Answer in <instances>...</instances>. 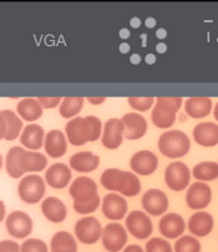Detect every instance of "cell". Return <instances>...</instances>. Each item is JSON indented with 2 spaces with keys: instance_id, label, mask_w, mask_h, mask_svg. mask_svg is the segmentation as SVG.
<instances>
[{
  "instance_id": "obj_37",
  "label": "cell",
  "mask_w": 218,
  "mask_h": 252,
  "mask_svg": "<svg viewBox=\"0 0 218 252\" xmlns=\"http://www.w3.org/2000/svg\"><path fill=\"white\" fill-rule=\"evenodd\" d=\"M145 252H173V249L167 240L161 237H152L146 244Z\"/></svg>"
},
{
  "instance_id": "obj_34",
  "label": "cell",
  "mask_w": 218,
  "mask_h": 252,
  "mask_svg": "<svg viewBox=\"0 0 218 252\" xmlns=\"http://www.w3.org/2000/svg\"><path fill=\"white\" fill-rule=\"evenodd\" d=\"M173 250L175 252H201V242L196 236L183 235L175 242Z\"/></svg>"
},
{
  "instance_id": "obj_29",
  "label": "cell",
  "mask_w": 218,
  "mask_h": 252,
  "mask_svg": "<svg viewBox=\"0 0 218 252\" xmlns=\"http://www.w3.org/2000/svg\"><path fill=\"white\" fill-rule=\"evenodd\" d=\"M16 111L23 120L31 123V121H36L43 116L44 107L38 99L27 97V99L20 100L18 106H16Z\"/></svg>"
},
{
  "instance_id": "obj_35",
  "label": "cell",
  "mask_w": 218,
  "mask_h": 252,
  "mask_svg": "<svg viewBox=\"0 0 218 252\" xmlns=\"http://www.w3.org/2000/svg\"><path fill=\"white\" fill-rule=\"evenodd\" d=\"M87 125V132H89V141L94 142L99 140L100 136H103V123L99 118L94 115L85 116Z\"/></svg>"
},
{
  "instance_id": "obj_1",
  "label": "cell",
  "mask_w": 218,
  "mask_h": 252,
  "mask_svg": "<svg viewBox=\"0 0 218 252\" xmlns=\"http://www.w3.org/2000/svg\"><path fill=\"white\" fill-rule=\"evenodd\" d=\"M183 104L180 96H160L156 99L151 120L159 129H168L175 124L178 110Z\"/></svg>"
},
{
  "instance_id": "obj_32",
  "label": "cell",
  "mask_w": 218,
  "mask_h": 252,
  "mask_svg": "<svg viewBox=\"0 0 218 252\" xmlns=\"http://www.w3.org/2000/svg\"><path fill=\"white\" fill-rule=\"evenodd\" d=\"M192 176L201 183L213 181L218 179V162L216 161H203L192 169Z\"/></svg>"
},
{
  "instance_id": "obj_8",
  "label": "cell",
  "mask_w": 218,
  "mask_h": 252,
  "mask_svg": "<svg viewBox=\"0 0 218 252\" xmlns=\"http://www.w3.org/2000/svg\"><path fill=\"white\" fill-rule=\"evenodd\" d=\"M5 226L8 232L15 239H25L32 231V219L29 214L24 211L10 212L5 220Z\"/></svg>"
},
{
  "instance_id": "obj_42",
  "label": "cell",
  "mask_w": 218,
  "mask_h": 252,
  "mask_svg": "<svg viewBox=\"0 0 218 252\" xmlns=\"http://www.w3.org/2000/svg\"><path fill=\"white\" fill-rule=\"evenodd\" d=\"M0 252H22V246L13 240H3L0 244Z\"/></svg>"
},
{
  "instance_id": "obj_6",
  "label": "cell",
  "mask_w": 218,
  "mask_h": 252,
  "mask_svg": "<svg viewBox=\"0 0 218 252\" xmlns=\"http://www.w3.org/2000/svg\"><path fill=\"white\" fill-rule=\"evenodd\" d=\"M126 230L132 236L138 240H146L151 236L154 231L152 221L148 218V215L138 210H134L130 214H127L126 220H125Z\"/></svg>"
},
{
  "instance_id": "obj_18",
  "label": "cell",
  "mask_w": 218,
  "mask_h": 252,
  "mask_svg": "<svg viewBox=\"0 0 218 252\" xmlns=\"http://www.w3.org/2000/svg\"><path fill=\"white\" fill-rule=\"evenodd\" d=\"M65 135L68 137L69 144L74 146H81L89 142V132L85 118L76 116L71 119L65 126Z\"/></svg>"
},
{
  "instance_id": "obj_3",
  "label": "cell",
  "mask_w": 218,
  "mask_h": 252,
  "mask_svg": "<svg viewBox=\"0 0 218 252\" xmlns=\"http://www.w3.org/2000/svg\"><path fill=\"white\" fill-rule=\"evenodd\" d=\"M46 192V183L40 175L30 174L23 177L18 185V193L22 201L29 205L41 201Z\"/></svg>"
},
{
  "instance_id": "obj_5",
  "label": "cell",
  "mask_w": 218,
  "mask_h": 252,
  "mask_svg": "<svg viewBox=\"0 0 218 252\" xmlns=\"http://www.w3.org/2000/svg\"><path fill=\"white\" fill-rule=\"evenodd\" d=\"M75 236L81 244L94 245L103 236L101 222L94 216H85L75 223Z\"/></svg>"
},
{
  "instance_id": "obj_24",
  "label": "cell",
  "mask_w": 218,
  "mask_h": 252,
  "mask_svg": "<svg viewBox=\"0 0 218 252\" xmlns=\"http://www.w3.org/2000/svg\"><path fill=\"white\" fill-rule=\"evenodd\" d=\"M215 226V220L211 214L206 211H197L189 220L190 232L196 237H205L210 235Z\"/></svg>"
},
{
  "instance_id": "obj_2",
  "label": "cell",
  "mask_w": 218,
  "mask_h": 252,
  "mask_svg": "<svg viewBox=\"0 0 218 252\" xmlns=\"http://www.w3.org/2000/svg\"><path fill=\"white\" fill-rule=\"evenodd\" d=\"M159 150L166 158H180L190 153L191 140L181 130H168L159 137Z\"/></svg>"
},
{
  "instance_id": "obj_47",
  "label": "cell",
  "mask_w": 218,
  "mask_h": 252,
  "mask_svg": "<svg viewBox=\"0 0 218 252\" xmlns=\"http://www.w3.org/2000/svg\"><path fill=\"white\" fill-rule=\"evenodd\" d=\"M52 252H69V251H52Z\"/></svg>"
},
{
  "instance_id": "obj_33",
  "label": "cell",
  "mask_w": 218,
  "mask_h": 252,
  "mask_svg": "<svg viewBox=\"0 0 218 252\" xmlns=\"http://www.w3.org/2000/svg\"><path fill=\"white\" fill-rule=\"evenodd\" d=\"M83 102H85V99L82 96L64 97L59 107L60 115L65 119H74L81 111Z\"/></svg>"
},
{
  "instance_id": "obj_43",
  "label": "cell",
  "mask_w": 218,
  "mask_h": 252,
  "mask_svg": "<svg viewBox=\"0 0 218 252\" xmlns=\"http://www.w3.org/2000/svg\"><path fill=\"white\" fill-rule=\"evenodd\" d=\"M122 252H145V250L138 245H129V246L125 247Z\"/></svg>"
},
{
  "instance_id": "obj_38",
  "label": "cell",
  "mask_w": 218,
  "mask_h": 252,
  "mask_svg": "<svg viewBox=\"0 0 218 252\" xmlns=\"http://www.w3.org/2000/svg\"><path fill=\"white\" fill-rule=\"evenodd\" d=\"M130 106L137 111H147L155 104V97L152 96H131L127 99Z\"/></svg>"
},
{
  "instance_id": "obj_9",
  "label": "cell",
  "mask_w": 218,
  "mask_h": 252,
  "mask_svg": "<svg viewBox=\"0 0 218 252\" xmlns=\"http://www.w3.org/2000/svg\"><path fill=\"white\" fill-rule=\"evenodd\" d=\"M141 204H142L146 214L152 215V216H160V215L166 214L168 206H170V200L162 190L150 189L143 193Z\"/></svg>"
},
{
  "instance_id": "obj_46",
  "label": "cell",
  "mask_w": 218,
  "mask_h": 252,
  "mask_svg": "<svg viewBox=\"0 0 218 252\" xmlns=\"http://www.w3.org/2000/svg\"><path fill=\"white\" fill-rule=\"evenodd\" d=\"M213 115H215V119L218 121V102L216 104L215 109H213Z\"/></svg>"
},
{
  "instance_id": "obj_20",
  "label": "cell",
  "mask_w": 218,
  "mask_h": 252,
  "mask_svg": "<svg viewBox=\"0 0 218 252\" xmlns=\"http://www.w3.org/2000/svg\"><path fill=\"white\" fill-rule=\"evenodd\" d=\"M192 134L194 141L203 148H213L218 145V124L210 121L197 124Z\"/></svg>"
},
{
  "instance_id": "obj_13",
  "label": "cell",
  "mask_w": 218,
  "mask_h": 252,
  "mask_svg": "<svg viewBox=\"0 0 218 252\" xmlns=\"http://www.w3.org/2000/svg\"><path fill=\"white\" fill-rule=\"evenodd\" d=\"M130 166L135 174L148 176L154 174L159 167V158L152 151L140 150L131 156Z\"/></svg>"
},
{
  "instance_id": "obj_40",
  "label": "cell",
  "mask_w": 218,
  "mask_h": 252,
  "mask_svg": "<svg viewBox=\"0 0 218 252\" xmlns=\"http://www.w3.org/2000/svg\"><path fill=\"white\" fill-rule=\"evenodd\" d=\"M22 252H49V247L40 239H27L22 244Z\"/></svg>"
},
{
  "instance_id": "obj_14",
  "label": "cell",
  "mask_w": 218,
  "mask_h": 252,
  "mask_svg": "<svg viewBox=\"0 0 218 252\" xmlns=\"http://www.w3.org/2000/svg\"><path fill=\"white\" fill-rule=\"evenodd\" d=\"M103 212L111 221L122 220L127 215V201L125 196L117 192L108 193L101 202Z\"/></svg>"
},
{
  "instance_id": "obj_25",
  "label": "cell",
  "mask_w": 218,
  "mask_h": 252,
  "mask_svg": "<svg viewBox=\"0 0 218 252\" xmlns=\"http://www.w3.org/2000/svg\"><path fill=\"white\" fill-rule=\"evenodd\" d=\"M41 212L48 219L54 223H60L68 216V209L64 202L55 196H49L41 202Z\"/></svg>"
},
{
  "instance_id": "obj_23",
  "label": "cell",
  "mask_w": 218,
  "mask_h": 252,
  "mask_svg": "<svg viewBox=\"0 0 218 252\" xmlns=\"http://www.w3.org/2000/svg\"><path fill=\"white\" fill-rule=\"evenodd\" d=\"M130 171L111 167V169H106L101 174L100 181H101V184H103V186L106 190L111 191V192L121 193L127 183Z\"/></svg>"
},
{
  "instance_id": "obj_11",
  "label": "cell",
  "mask_w": 218,
  "mask_h": 252,
  "mask_svg": "<svg viewBox=\"0 0 218 252\" xmlns=\"http://www.w3.org/2000/svg\"><path fill=\"white\" fill-rule=\"evenodd\" d=\"M125 137V126L121 119H109L104 125L101 142L109 150H116L122 144Z\"/></svg>"
},
{
  "instance_id": "obj_16",
  "label": "cell",
  "mask_w": 218,
  "mask_h": 252,
  "mask_svg": "<svg viewBox=\"0 0 218 252\" xmlns=\"http://www.w3.org/2000/svg\"><path fill=\"white\" fill-rule=\"evenodd\" d=\"M159 230L164 237L168 240H175L182 236L186 230V222L181 215L176 212L164 214L159 223Z\"/></svg>"
},
{
  "instance_id": "obj_15",
  "label": "cell",
  "mask_w": 218,
  "mask_h": 252,
  "mask_svg": "<svg viewBox=\"0 0 218 252\" xmlns=\"http://www.w3.org/2000/svg\"><path fill=\"white\" fill-rule=\"evenodd\" d=\"M23 120L13 110H1L0 113V137L13 141L22 135Z\"/></svg>"
},
{
  "instance_id": "obj_7",
  "label": "cell",
  "mask_w": 218,
  "mask_h": 252,
  "mask_svg": "<svg viewBox=\"0 0 218 252\" xmlns=\"http://www.w3.org/2000/svg\"><path fill=\"white\" fill-rule=\"evenodd\" d=\"M101 240L106 251L119 252L127 244V230L121 223H108L104 227Z\"/></svg>"
},
{
  "instance_id": "obj_4",
  "label": "cell",
  "mask_w": 218,
  "mask_h": 252,
  "mask_svg": "<svg viewBox=\"0 0 218 252\" xmlns=\"http://www.w3.org/2000/svg\"><path fill=\"white\" fill-rule=\"evenodd\" d=\"M191 170L182 161H173L164 170V183L172 191H183L190 186Z\"/></svg>"
},
{
  "instance_id": "obj_41",
  "label": "cell",
  "mask_w": 218,
  "mask_h": 252,
  "mask_svg": "<svg viewBox=\"0 0 218 252\" xmlns=\"http://www.w3.org/2000/svg\"><path fill=\"white\" fill-rule=\"evenodd\" d=\"M38 100L40 104L43 105L44 109H54V107L59 106L61 104L62 97L61 96H39Z\"/></svg>"
},
{
  "instance_id": "obj_22",
  "label": "cell",
  "mask_w": 218,
  "mask_h": 252,
  "mask_svg": "<svg viewBox=\"0 0 218 252\" xmlns=\"http://www.w3.org/2000/svg\"><path fill=\"white\" fill-rule=\"evenodd\" d=\"M45 131L43 126L39 124H29L25 126L20 135V142L24 148H27L30 151L40 150L41 146L45 144Z\"/></svg>"
},
{
  "instance_id": "obj_12",
  "label": "cell",
  "mask_w": 218,
  "mask_h": 252,
  "mask_svg": "<svg viewBox=\"0 0 218 252\" xmlns=\"http://www.w3.org/2000/svg\"><path fill=\"white\" fill-rule=\"evenodd\" d=\"M70 196L74 202L90 201L99 196L97 193V184L89 176H79L70 184L69 189Z\"/></svg>"
},
{
  "instance_id": "obj_21",
  "label": "cell",
  "mask_w": 218,
  "mask_h": 252,
  "mask_svg": "<svg viewBox=\"0 0 218 252\" xmlns=\"http://www.w3.org/2000/svg\"><path fill=\"white\" fill-rule=\"evenodd\" d=\"M44 148L50 158H61L68 151V137L60 130H50L45 136Z\"/></svg>"
},
{
  "instance_id": "obj_31",
  "label": "cell",
  "mask_w": 218,
  "mask_h": 252,
  "mask_svg": "<svg viewBox=\"0 0 218 252\" xmlns=\"http://www.w3.org/2000/svg\"><path fill=\"white\" fill-rule=\"evenodd\" d=\"M50 249L52 251L78 252V242H76L75 237L68 231H59L52 237Z\"/></svg>"
},
{
  "instance_id": "obj_28",
  "label": "cell",
  "mask_w": 218,
  "mask_h": 252,
  "mask_svg": "<svg viewBox=\"0 0 218 252\" xmlns=\"http://www.w3.org/2000/svg\"><path fill=\"white\" fill-rule=\"evenodd\" d=\"M24 151L25 149L22 148V146H13L6 153L4 164H5V170L8 175L13 179H19L25 174L22 164V158Z\"/></svg>"
},
{
  "instance_id": "obj_30",
  "label": "cell",
  "mask_w": 218,
  "mask_h": 252,
  "mask_svg": "<svg viewBox=\"0 0 218 252\" xmlns=\"http://www.w3.org/2000/svg\"><path fill=\"white\" fill-rule=\"evenodd\" d=\"M23 170L24 172H40L48 166V158L38 151L25 150L22 158Z\"/></svg>"
},
{
  "instance_id": "obj_10",
  "label": "cell",
  "mask_w": 218,
  "mask_h": 252,
  "mask_svg": "<svg viewBox=\"0 0 218 252\" xmlns=\"http://www.w3.org/2000/svg\"><path fill=\"white\" fill-rule=\"evenodd\" d=\"M212 201V190L205 183L197 181L189 186L186 192V204L192 210H203Z\"/></svg>"
},
{
  "instance_id": "obj_26",
  "label": "cell",
  "mask_w": 218,
  "mask_h": 252,
  "mask_svg": "<svg viewBox=\"0 0 218 252\" xmlns=\"http://www.w3.org/2000/svg\"><path fill=\"white\" fill-rule=\"evenodd\" d=\"M69 164L75 171L86 174V172L95 171L99 167L100 158L91 151H80L71 156Z\"/></svg>"
},
{
  "instance_id": "obj_44",
  "label": "cell",
  "mask_w": 218,
  "mask_h": 252,
  "mask_svg": "<svg viewBox=\"0 0 218 252\" xmlns=\"http://www.w3.org/2000/svg\"><path fill=\"white\" fill-rule=\"evenodd\" d=\"M87 100H89L90 104H92V105H101L104 101H105L106 97L105 96H100V97L89 96V97H87Z\"/></svg>"
},
{
  "instance_id": "obj_39",
  "label": "cell",
  "mask_w": 218,
  "mask_h": 252,
  "mask_svg": "<svg viewBox=\"0 0 218 252\" xmlns=\"http://www.w3.org/2000/svg\"><path fill=\"white\" fill-rule=\"evenodd\" d=\"M100 204H101V199H100V196H96V197H94L90 201L74 202V210L81 215L92 214V212H95L99 209Z\"/></svg>"
},
{
  "instance_id": "obj_27",
  "label": "cell",
  "mask_w": 218,
  "mask_h": 252,
  "mask_svg": "<svg viewBox=\"0 0 218 252\" xmlns=\"http://www.w3.org/2000/svg\"><path fill=\"white\" fill-rule=\"evenodd\" d=\"M212 110V100L205 96L189 97L185 101V113L192 119H202L210 115Z\"/></svg>"
},
{
  "instance_id": "obj_19",
  "label": "cell",
  "mask_w": 218,
  "mask_h": 252,
  "mask_svg": "<svg viewBox=\"0 0 218 252\" xmlns=\"http://www.w3.org/2000/svg\"><path fill=\"white\" fill-rule=\"evenodd\" d=\"M125 126V137L127 140H138L147 132V121L141 114L127 113L121 118Z\"/></svg>"
},
{
  "instance_id": "obj_36",
  "label": "cell",
  "mask_w": 218,
  "mask_h": 252,
  "mask_svg": "<svg viewBox=\"0 0 218 252\" xmlns=\"http://www.w3.org/2000/svg\"><path fill=\"white\" fill-rule=\"evenodd\" d=\"M141 191V181L138 179V176L134 172H130L129 179H127V183L125 185L124 190L120 195L125 196V197H134L137 193H140Z\"/></svg>"
},
{
  "instance_id": "obj_17",
  "label": "cell",
  "mask_w": 218,
  "mask_h": 252,
  "mask_svg": "<svg viewBox=\"0 0 218 252\" xmlns=\"http://www.w3.org/2000/svg\"><path fill=\"white\" fill-rule=\"evenodd\" d=\"M71 167L64 162H56L53 164L46 169L45 172V181L50 188L61 190L69 186L71 181Z\"/></svg>"
},
{
  "instance_id": "obj_45",
  "label": "cell",
  "mask_w": 218,
  "mask_h": 252,
  "mask_svg": "<svg viewBox=\"0 0 218 252\" xmlns=\"http://www.w3.org/2000/svg\"><path fill=\"white\" fill-rule=\"evenodd\" d=\"M0 210H1V214H0V220L5 221V216H6V210H5V204L4 201H0Z\"/></svg>"
}]
</instances>
